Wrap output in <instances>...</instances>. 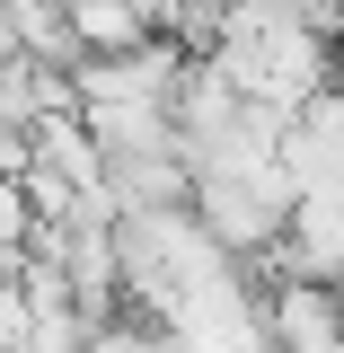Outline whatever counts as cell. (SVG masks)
<instances>
[{
	"mask_svg": "<svg viewBox=\"0 0 344 353\" xmlns=\"http://www.w3.org/2000/svg\"><path fill=\"white\" fill-rule=\"evenodd\" d=\"M336 27H344V0H336Z\"/></svg>",
	"mask_w": 344,
	"mask_h": 353,
	"instance_id": "1",
	"label": "cell"
}]
</instances>
